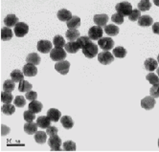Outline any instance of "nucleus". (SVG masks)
<instances>
[{
  "label": "nucleus",
  "mask_w": 159,
  "mask_h": 152,
  "mask_svg": "<svg viewBox=\"0 0 159 152\" xmlns=\"http://www.w3.org/2000/svg\"><path fill=\"white\" fill-rule=\"evenodd\" d=\"M117 14L121 15L122 16H129L132 11V6L129 2H121L115 6Z\"/></svg>",
  "instance_id": "1"
},
{
  "label": "nucleus",
  "mask_w": 159,
  "mask_h": 152,
  "mask_svg": "<svg viewBox=\"0 0 159 152\" xmlns=\"http://www.w3.org/2000/svg\"><path fill=\"white\" fill-rule=\"evenodd\" d=\"M66 52L64 51L63 48H54L52 49V51L50 52V57L51 60L54 61H61L64 60L66 57Z\"/></svg>",
  "instance_id": "2"
},
{
  "label": "nucleus",
  "mask_w": 159,
  "mask_h": 152,
  "mask_svg": "<svg viewBox=\"0 0 159 152\" xmlns=\"http://www.w3.org/2000/svg\"><path fill=\"white\" fill-rule=\"evenodd\" d=\"M98 61L103 65H108L114 61V56L109 51H103L98 54Z\"/></svg>",
  "instance_id": "3"
},
{
  "label": "nucleus",
  "mask_w": 159,
  "mask_h": 152,
  "mask_svg": "<svg viewBox=\"0 0 159 152\" xmlns=\"http://www.w3.org/2000/svg\"><path fill=\"white\" fill-rule=\"evenodd\" d=\"M48 145H49L52 151H61V150H62V148H61L62 141H61V139L58 136V134L51 136L49 138Z\"/></svg>",
  "instance_id": "4"
},
{
  "label": "nucleus",
  "mask_w": 159,
  "mask_h": 152,
  "mask_svg": "<svg viewBox=\"0 0 159 152\" xmlns=\"http://www.w3.org/2000/svg\"><path fill=\"white\" fill-rule=\"evenodd\" d=\"M83 53H84V56H86L87 58H93L99 54L98 53V46L93 42H90L86 47H84L83 49Z\"/></svg>",
  "instance_id": "5"
},
{
  "label": "nucleus",
  "mask_w": 159,
  "mask_h": 152,
  "mask_svg": "<svg viewBox=\"0 0 159 152\" xmlns=\"http://www.w3.org/2000/svg\"><path fill=\"white\" fill-rule=\"evenodd\" d=\"M29 32V26L24 22H18L14 28V33L17 38H23Z\"/></svg>",
  "instance_id": "6"
},
{
  "label": "nucleus",
  "mask_w": 159,
  "mask_h": 152,
  "mask_svg": "<svg viewBox=\"0 0 159 152\" xmlns=\"http://www.w3.org/2000/svg\"><path fill=\"white\" fill-rule=\"evenodd\" d=\"M103 28L99 26H93L88 31V38L91 40H99L100 38H103Z\"/></svg>",
  "instance_id": "7"
},
{
  "label": "nucleus",
  "mask_w": 159,
  "mask_h": 152,
  "mask_svg": "<svg viewBox=\"0 0 159 152\" xmlns=\"http://www.w3.org/2000/svg\"><path fill=\"white\" fill-rule=\"evenodd\" d=\"M98 46H100L103 51H109L114 47V41L110 38H102L98 40Z\"/></svg>",
  "instance_id": "8"
},
{
  "label": "nucleus",
  "mask_w": 159,
  "mask_h": 152,
  "mask_svg": "<svg viewBox=\"0 0 159 152\" xmlns=\"http://www.w3.org/2000/svg\"><path fill=\"white\" fill-rule=\"evenodd\" d=\"M55 69L57 72H59L61 75H67L70 69V62L66 61L65 60L59 61L55 64Z\"/></svg>",
  "instance_id": "9"
},
{
  "label": "nucleus",
  "mask_w": 159,
  "mask_h": 152,
  "mask_svg": "<svg viewBox=\"0 0 159 152\" xmlns=\"http://www.w3.org/2000/svg\"><path fill=\"white\" fill-rule=\"evenodd\" d=\"M38 51L41 54H48L52 51V43L49 40H39L38 42Z\"/></svg>",
  "instance_id": "10"
},
{
  "label": "nucleus",
  "mask_w": 159,
  "mask_h": 152,
  "mask_svg": "<svg viewBox=\"0 0 159 152\" xmlns=\"http://www.w3.org/2000/svg\"><path fill=\"white\" fill-rule=\"evenodd\" d=\"M141 106L146 110H152L155 106V99L151 96L145 97L141 101Z\"/></svg>",
  "instance_id": "11"
},
{
  "label": "nucleus",
  "mask_w": 159,
  "mask_h": 152,
  "mask_svg": "<svg viewBox=\"0 0 159 152\" xmlns=\"http://www.w3.org/2000/svg\"><path fill=\"white\" fill-rule=\"evenodd\" d=\"M22 72H23V74L26 77L32 78V77H35L38 74V68L36 67V65L27 63L26 65L23 66V70H22Z\"/></svg>",
  "instance_id": "12"
},
{
  "label": "nucleus",
  "mask_w": 159,
  "mask_h": 152,
  "mask_svg": "<svg viewBox=\"0 0 159 152\" xmlns=\"http://www.w3.org/2000/svg\"><path fill=\"white\" fill-rule=\"evenodd\" d=\"M108 19H109L108 16H107L105 14L96 15V16H94V18H93L96 26H99V27H102V28L107 26V23Z\"/></svg>",
  "instance_id": "13"
},
{
  "label": "nucleus",
  "mask_w": 159,
  "mask_h": 152,
  "mask_svg": "<svg viewBox=\"0 0 159 152\" xmlns=\"http://www.w3.org/2000/svg\"><path fill=\"white\" fill-rule=\"evenodd\" d=\"M37 124L39 127L42 128V129H47L51 125V120L47 116H40L37 119Z\"/></svg>",
  "instance_id": "14"
},
{
  "label": "nucleus",
  "mask_w": 159,
  "mask_h": 152,
  "mask_svg": "<svg viewBox=\"0 0 159 152\" xmlns=\"http://www.w3.org/2000/svg\"><path fill=\"white\" fill-rule=\"evenodd\" d=\"M17 23H18V18L15 15H8L4 18V24L8 28L16 27V25L17 24Z\"/></svg>",
  "instance_id": "15"
},
{
  "label": "nucleus",
  "mask_w": 159,
  "mask_h": 152,
  "mask_svg": "<svg viewBox=\"0 0 159 152\" xmlns=\"http://www.w3.org/2000/svg\"><path fill=\"white\" fill-rule=\"evenodd\" d=\"M47 117L51 120V122L57 123V122H59V120L61 119V113L60 110L56 109V108H50L47 112Z\"/></svg>",
  "instance_id": "16"
},
{
  "label": "nucleus",
  "mask_w": 159,
  "mask_h": 152,
  "mask_svg": "<svg viewBox=\"0 0 159 152\" xmlns=\"http://www.w3.org/2000/svg\"><path fill=\"white\" fill-rule=\"evenodd\" d=\"M144 66H145V69L147 71H150V72H152L154 71L155 69L158 68V62L154 58H147L145 63H144Z\"/></svg>",
  "instance_id": "17"
},
{
  "label": "nucleus",
  "mask_w": 159,
  "mask_h": 152,
  "mask_svg": "<svg viewBox=\"0 0 159 152\" xmlns=\"http://www.w3.org/2000/svg\"><path fill=\"white\" fill-rule=\"evenodd\" d=\"M58 18L62 22H67L72 18V14L70 11L66 9H61L58 11Z\"/></svg>",
  "instance_id": "18"
},
{
  "label": "nucleus",
  "mask_w": 159,
  "mask_h": 152,
  "mask_svg": "<svg viewBox=\"0 0 159 152\" xmlns=\"http://www.w3.org/2000/svg\"><path fill=\"white\" fill-rule=\"evenodd\" d=\"M42 108H43L42 103L39 102V101H38L37 100L31 101V102L29 103V105H28V109H29L30 111H32L33 113H35V114L39 113V112L42 110Z\"/></svg>",
  "instance_id": "19"
},
{
  "label": "nucleus",
  "mask_w": 159,
  "mask_h": 152,
  "mask_svg": "<svg viewBox=\"0 0 159 152\" xmlns=\"http://www.w3.org/2000/svg\"><path fill=\"white\" fill-rule=\"evenodd\" d=\"M66 25L69 30H77L81 26V19L78 16H72V18L66 22Z\"/></svg>",
  "instance_id": "20"
},
{
  "label": "nucleus",
  "mask_w": 159,
  "mask_h": 152,
  "mask_svg": "<svg viewBox=\"0 0 159 152\" xmlns=\"http://www.w3.org/2000/svg\"><path fill=\"white\" fill-rule=\"evenodd\" d=\"M137 21H138V25L141 27H149L152 25L153 23V19L150 16H141Z\"/></svg>",
  "instance_id": "21"
},
{
  "label": "nucleus",
  "mask_w": 159,
  "mask_h": 152,
  "mask_svg": "<svg viewBox=\"0 0 159 152\" xmlns=\"http://www.w3.org/2000/svg\"><path fill=\"white\" fill-rule=\"evenodd\" d=\"M38 124L33 123V122H29L27 123L24 124V131L25 133H27L28 135H33L36 134V132L38 131Z\"/></svg>",
  "instance_id": "22"
},
{
  "label": "nucleus",
  "mask_w": 159,
  "mask_h": 152,
  "mask_svg": "<svg viewBox=\"0 0 159 152\" xmlns=\"http://www.w3.org/2000/svg\"><path fill=\"white\" fill-rule=\"evenodd\" d=\"M104 31H105V33L107 34H108V36H110V37H115V36H117V34H119V32H120L118 26H116L114 24H108V25H107L105 27V30Z\"/></svg>",
  "instance_id": "23"
},
{
  "label": "nucleus",
  "mask_w": 159,
  "mask_h": 152,
  "mask_svg": "<svg viewBox=\"0 0 159 152\" xmlns=\"http://www.w3.org/2000/svg\"><path fill=\"white\" fill-rule=\"evenodd\" d=\"M41 60H40V56L36 54V53H32V54H29L26 57V62L27 63H30V64H34V65H39L40 63Z\"/></svg>",
  "instance_id": "24"
},
{
  "label": "nucleus",
  "mask_w": 159,
  "mask_h": 152,
  "mask_svg": "<svg viewBox=\"0 0 159 152\" xmlns=\"http://www.w3.org/2000/svg\"><path fill=\"white\" fill-rule=\"evenodd\" d=\"M127 54H128L127 50L124 47H122V46H117V47L113 48V51H112L113 56L117 58H124L127 56Z\"/></svg>",
  "instance_id": "25"
},
{
  "label": "nucleus",
  "mask_w": 159,
  "mask_h": 152,
  "mask_svg": "<svg viewBox=\"0 0 159 152\" xmlns=\"http://www.w3.org/2000/svg\"><path fill=\"white\" fill-rule=\"evenodd\" d=\"M24 76L25 75L23 74V72L20 71V70H18V69H16L12 73H11V79L14 80L15 83H20V81L23 80Z\"/></svg>",
  "instance_id": "26"
},
{
  "label": "nucleus",
  "mask_w": 159,
  "mask_h": 152,
  "mask_svg": "<svg viewBox=\"0 0 159 152\" xmlns=\"http://www.w3.org/2000/svg\"><path fill=\"white\" fill-rule=\"evenodd\" d=\"M64 48H65V51L67 53H69V54H76L79 51V49H80L77 41H73V42L69 41L68 43L65 44Z\"/></svg>",
  "instance_id": "27"
},
{
  "label": "nucleus",
  "mask_w": 159,
  "mask_h": 152,
  "mask_svg": "<svg viewBox=\"0 0 159 152\" xmlns=\"http://www.w3.org/2000/svg\"><path fill=\"white\" fill-rule=\"evenodd\" d=\"M61 125L66 128V129H71L74 125V122L73 120L71 119V117L69 116H63L61 118Z\"/></svg>",
  "instance_id": "28"
},
{
  "label": "nucleus",
  "mask_w": 159,
  "mask_h": 152,
  "mask_svg": "<svg viewBox=\"0 0 159 152\" xmlns=\"http://www.w3.org/2000/svg\"><path fill=\"white\" fill-rule=\"evenodd\" d=\"M13 38V31L11 28L4 27L1 29V40L8 41Z\"/></svg>",
  "instance_id": "29"
},
{
  "label": "nucleus",
  "mask_w": 159,
  "mask_h": 152,
  "mask_svg": "<svg viewBox=\"0 0 159 152\" xmlns=\"http://www.w3.org/2000/svg\"><path fill=\"white\" fill-rule=\"evenodd\" d=\"M65 38L70 42L78 40V38H80V32L78 30H68L65 34Z\"/></svg>",
  "instance_id": "30"
},
{
  "label": "nucleus",
  "mask_w": 159,
  "mask_h": 152,
  "mask_svg": "<svg viewBox=\"0 0 159 152\" xmlns=\"http://www.w3.org/2000/svg\"><path fill=\"white\" fill-rule=\"evenodd\" d=\"M1 112L5 115H13L16 112V107L11 103H4L1 106Z\"/></svg>",
  "instance_id": "31"
},
{
  "label": "nucleus",
  "mask_w": 159,
  "mask_h": 152,
  "mask_svg": "<svg viewBox=\"0 0 159 152\" xmlns=\"http://www.w3.org/2000/svg\"><path fill=\"white\" fill-rule=\"evenodd\" d=\"M35 141L39 145L44 144L47 141V133L43 131H37L35 134Z\"/></svg>",
  "instance_id": "32"
},
{
  "label": "nucleus",
  "mask_w": 159,
  "mask_h": 152,
  "mask_svg": "<svg viewBox=\"0 0 159 152\" xmlns=\"http://www.w3.org/2000/svg\"><path fill=\"white\" fill-rule=\"evenodd\" d=\"M32 87H33V85L30 83L23 79L22 81H20L18 84V91L22 92V93H27L32 90Z\"/></svg>",
  "instance_id": "33"
},
{
  "label": "nucleus",
  "mask_w": 159,
  "mask_h": 152,
  "mask_svg": "<svg viewBox=\"0 0 159 152\" xmlns=\"http://www.w3.org/2000/svg\"><path fill=\"white\" fill-rule=\"evenodd\" d=\"M53 44L55 46V48H63L66 43L64 38L61 36H60V34H58V36H56L53 38Z\"/></svg>",
  "instance_id": "34"
},
{
  "label": "nucleus",
  "mask_w": 159,
  "mask_h": 152,
  "mask_svg": "<svg viewBox=\"0 0 159 152\" xmlns=\"http://www.w3.org/2000/svg\"><path fill=\"white\" fill-rule=\"evenodd\" d=\"M90 42H92V40L90 39L88 37H80L77 40V43L79 45V47L80 49H84V47H86V46L90 43Z\"/></svg>",
  "instance_id": "35"
},
{
  "label": "nucleus",
  "mask_w": 159,
  "mask_h": 152,
  "mask_svg": "<svg viewBox=\"0 0 159 152\" xmlns=\"http://www.w3.org/2000/svg\"><path fill=\"white\" fill-rule=\"evenodd\" d=\"M13 101H14V96L12 95L11 92L3 91L1 93V101L3 103H11Z\"/></svg>",
  "instance_id": "36"
},
{
  "label": "nucleus",
  "mask_w": 159,
  "mask_h": 152,
  "mask_svg": "<svg viewBox=\"0 0 159 152\" xmlns=\"http://www.w3.org/2000/svg\"><path fill=\"white\" fill-rule=\"evenodd\" d=\"M152 8V3L149 1V0H142L141 2L138 3V9L140 11H149Z\"/></svg>",
  "instance_id": "37"
},
{
  "label": "nucleus",
  "mask_w": 159,
  "mask_h": 152,
  "mask_svg": "<svg viewBox=\"0 0 159 152\" xmlns=\"http://www.w3.org/2000/svg\"><path fill=\"white\" fill-rule=\"evenodd\" d=\"M15 87H16L15 81L12 79H7L3 83V91H6V92H12L15 89Z\"/></svg>",
  "instance_id": "38"
},
{
  "label": "nucleus",
  "mask_w": 159,
  "mask_h": 152,
  "mask_svg": "<svg viewBox=\"0 0 159 152\" xmlns=\"http://www.w3.org/2000/svg\"><path fill=\"white\" fill-rule=\"evenodd\" d=\"M14 103L16 107H24L26 104V101L25 98L23 96H17L15 100H14Z\"/></svg>",
  "instance_id": "39"
},
{
  "label": "nucleus",
  "mask_w": 159,
  "mask_h": 152,
  "mask_svg": "<svg viewBox=\"0 0 159 152\" xmlns=\"http://www.w3.org/2000/svg\"><path fill=\"white\" fill-rule=\"evenodd\" d=\"M146 78H147V80H149V83L151 84H152V85H158V83H159V78H158V77L155 74H153V73L149 74V75L146 77Z\"/></svg>",
  "instance_id": "40"
},
{
  "label": "nucleus",
  "mask_w": 159,
  "mask_h": 152,
  "mask_svg": "<svg viewBox=\"0 0 159 152\" xmlns=\"http://www.w3.org/2000/svg\"><path fill=\"white\" fill-rule=\"evenodd\" d=\"M63 150L64 151H75L76 150V144L72 141H67L63 144Z\"/></svg>",
  "instance_id": "41"
},
{
  "label": "nucleus",
  "mask_w": 159,
  "mask_h": 152,
  "mask_svg": "<svg viewBox=\"0 0 159 152\" xmlns=\"http://www.w3.org/2000/svg\"><path fill=\"white\" fill-rule=\"evenodd\" d=\"M140 16H141V11L136 9V10H132L131 14L129 16V19L130 21H137Z\"/></svg>",
  "instance_id": "42"
},
{
  "label": "nucleus",
  "mask_w": 159,
  "mask_h": 152,
  "mask_svg": "<svg viewBox=\"0 0 159 152\" xmlns=\"http://www.w3.org/2000/svg\"><path fill=\"white\" fill-rule=\"evenodd\" d=\"M111 20H112L113 23H115V24L121 25V24H123V23H124V16H122L121 15H119V14L116 13L114 15H112Z\"/></svg>",
  "instance_id": "43"
},
{
  "label": "nucleus",
  "mask_w": 159,
  "mask_h": 152,
  "mask_svg": "<svg viewBox=\"0 0 159 152\" xmlns=\"http://www.w3.org/2000/svg\"><path fill=\"white\" fill-rule=\"evenodd\" d=\"M23 117H24V120L27 123H29V122H33L34 120H35L36 115H35V113H33L32 111L28 110V111H25L23 113Z\"/></svg>",
  "instance_id": "44"
},
{
  "label": "nucleus",
  "mask_w": 159,
  "mask_h": 152,
  "mask_svg": "<svg viewBox=\"0 0 159 152\" xmlns=\"http://www.w3.org/2000/svg\"><path fill=\"white\" fill-rule=\"evenodd\" d=\"M38 98V94H37V92L35 91H29L26 93V100L30 101H36Z\"/></svg>",
  "instance_id": "45"
},
{
  "label": "nucleus",
  "mask_w": 159,
  "mask_h": 152,
  "mask_svg": "<svg viewBox=\"0 0 159 152\" xmlns=\"http://www.w3.org/2000/svg\"><path fill=\"white\" fill-rule=\"evenodd\" d=\"M58 131H59V129L57 128L56 126H49L48 128H47V130H46V133H47V135L48 136H54V135H57L58 134Z\"/></svg>",
  "instance_id": "46"
},
{
  "label": "nucleus",
  "mask_w": 159,
  "mask_h": 152,
  "mask_svg": "<svg viewBox=\"0 0 159 152\" xmlns=\"http://www.w3.org/2000/svg\"><path fill=\"white\" fill-rule=\"evenodd\" d=\"M151 97L154 99H158L159 94H158V85H153V87L151 88Z\"/></svg>",
  "instance_id": "47"
},
{
  "label": "nucleus",
  "mask_w": 159,
  "mask_h": 152,
  "mask_svg": "<svg viewBox=\"0 0 159 152\" xmlns=\"http://www.w3.org/2000/svg\"><path fill=\"white\" fill-rule=\"evenodd\" d=\"M10 127H8L7 125H2L1 126V135L2 136H6L7 134H9L10 133Z\"/></svg>",
  "instance_id": "48"
},
{
  "label": "nucleus",
  "mask_w": 159,
  "mask_h": 152,
  "mask_svg": "<svg viewBox=\"0 0 159 152\" xmlns=\"http://www.w3.org/2000/svg\"><path fill=\"white\" fill-rule=\"evenodd\" d=\"M158 26H159V23L158 22H156V23H154L153 24V26H152V31H153V33L154 34H158Z\"/></svg>",
  "instance_id": "49"
}]
</instances>
